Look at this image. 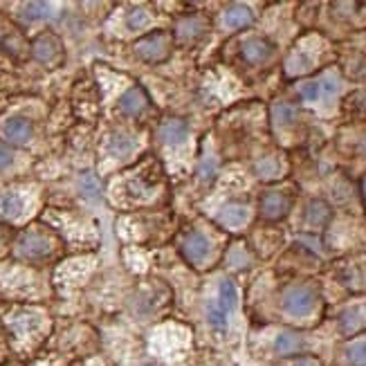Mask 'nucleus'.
Segmentation results:
<instances>
[{"mask_svg":"<svg viewBox=\"0 0 366 366\" xmlns=\"http://www.w3.org/2000/svg\"><path fill=\"white\" fill-rule=\"evenodd\" d=\"M317 306V292L312 286L297 283L283 292V310L290 317H308Z\"/></svg>","mask_w":366,"mask_h":366,"instance_id":"obj_1","label":"nucleus"},{"mask_svg":"<svg viewBox=\"0 0 366 366\" xmlns=\"http://www.w3.org/2000/svg\"><path fill=\"white\" fill-rule=\"evenodd\" d=\"M169 36L164 32H153L149 36H144V39H140L135 43V52L138 56H142L144 61H151V63H155V61H162L169 56Z\"/></svg>","mask_w":366,"mask_h":366,"instance_id":"obj_2","label":"nucleus"},{"mask_svg":"<svg viewBox=\"0 0 366 366\" xmlns=\"http://www.w3.org/2000/svg\"><path fill=\"white\" fill-rule=\"evenodd\" d=\"M182 254H185V259L191 265L202 267L212 254V243L207 240L200 231H191V234H187V238L182 240Z\"/></svg>","mask_w":366,"mask_h":366,"instance_id":"obj_3","label":"nucleus"},{"mask_svg":"<svg viewBox=\"0 0 366 366\" xmlns=\"http://www.w3.org/2000/svg\"><path fill=\"white\" fill-rule=\"evenodd\" d=\"M290 212V198L281 191H272L261 200V214L267 221H279Z\"/></svg>","mask_w":366,"mask_h":366,"instance_id":"obj_4","label":"nucleus"},{"mask_svg":"<svg viewBox=\"0 0 366 366\" xmlns=\"http://www.w3.org/2000/svg\"><path fill=\"white\" fill-rule=\"evenodd\" d=\"M272 52H274V47L270 45V41L259 39V36L248 39L245 45H243V59H245L248 63H252V66L265 63V61L272 56Z\"/></svg>","mask_w":366,"mask_h":366,"instance_id":"obj_5","label":"nucleus"},{"mask_svg":"<svg viewBox=\"0 0 366 366\" xmlns=\"http://www.w3.org/2000/svg\"><path fill=\"white\" fill-rule=\"evenodd\" d=\"M32 121L25 117H11L5 121L3 126V135L11 142V144H25L32 138Z\"/></svg>","mask_w":366,"mask_h":366,"instance_id":"obj_6","label":"nucleus"},{"mask_svg":"<svg viewBox=\"0 0 366 366\" xmlns=\"http://www.w3.org/2000/svg\"><path fill=\"white\" fill-rule=\"evenodd\" d=\"M32 52H34L36 59L41 61V63H52V61H56L59 54H61V43L52 34H41L39 39L34 41Z\"/></svg>","mask_w":366,"mask_h":366,"instance_id":"obj_7","label":"nucleus"},{"mask_svg":"<svg viewBox=\"0 0 366 366\" xmlns=\"http://www.w3.org/2000/svg\"><path fill=\"white\" fill-rule=\"evenodd\" d=\"M189 135V126L185 119H178V117H171L166 121H162L160 126V140L166 144H180L185 142Z\"/></svg>","mask_w":366,"mask_h":366,"instance_id":"obj_8","label":"nucleus"},{"mask_svg":"<svg viewBox=\"0 0 366 366\" xmlns=\"http://www.w3.org/2000/svg\"><path fill=\"white\" fill-rule=\"evenodd\" d=\"M149 106V99L142 88H130L124 97L119 99V111L128 115V117H138L140 113H144V108Z\"/></svg>","mask_w":366,"mask_h":366,"instance_id":"obj_9","label":"nucleus"},{"mask_svg":"<svg viewBox=\"0 0 366 366\" xmlns=\"http://www.w3.org/2000/svg\"><path fill=\"white\" fill-rule=\"evenodd\" d=\"M207 25H205V18L200 16H187V18H180L178 25H176V36L180 41H196L205 34Z\"/></svg>","mask_w":366,"mask_h":366,"instance_id":"obj_10","label":"nucleus"},{"mask_svg":"<svg viewBox=\"0 0 366 366\" xmlns=\"http://www.w3.org/2000/svg\"><path fill=\"white\" fill-rule=\"evenodd\" d=\"M252 20H254V14L245 5H231L223 16L225 28H229V30H243V28L252 25Z\"/></svg>","mask_w":366,"mask_h":366,"instance_id":"obj_11","label":"nucleus"},{"mask_svg":"<svg viewBox=\"0 0 366 366\" xmlns=\"http://www.w3.org/2000/svg\"><path fill=\"white\" fill-rule=\"evenodd\" d=\"M218 221L227 227H240L248 221V207L238 205V202H229L227 207H223V212L218 214Z\"/></svg>","mask_w":366,"mask_h":366,"instance_id":"obj_12","label":"nucleus"},{"mask_svg":"<svg viewBox=\"0 0 366 366\" xmlns=\"http://www.w3.org/2000/svg\"><path fill=\"white\" fill-rule=\"evenodd\" d=\"M303 348V339H301V335H297V333H290V331H286V333H281L276 337V341H274V350L279 353V355H283V358H288V355H297V353Z\"/></svg>","mask_w":366,"mask_h":366,"instance_id":"obj_13","label":"nucleus"},{"mask_svg":"<svg viewBox=\"0 0 366 366\" xmlns=\"http://www.w3.org/2000/svg\"><path fill=\"white\" fill-rule=\"evenodd\" d=\"M133 151H135V140L126 135V133H115L108 140V153L113 157H128Z\"/></svg>","mask_w":366,"mask_h":366,"instance_id":"obj_14","label":"nucleus"},{"mask_svg":"<svg viewBox=\"0 0 366 366\" xmlns=\"http://www.w3.org/2000/svg\"><path fill=\"white\" fill-rule=\"evenodd\" d=\"M20 252L28 256V259H41L47 252H50V243H47L43 236L39 234H30L23 238V245H20Z\"/></svg>","mask_w":366,"mask_h":366,"instance_id":"obj_15","label":"nucleus"},{"mask_svg":"<svg viewBox=\"0 0 366 366\" xmlns=\"http://www.w3.org/2000/svg\"><path fill=\"white\" fill-rule=\"evenodd\" d=\"M218 308H221L227 317L234 312L236 308V303H238V292H236V286L231 283V281H225L221 283V290H218Z\"/></svg>","mask_w":366,"mask_h":366,"instance_id":"obj_16","label":"nucleus"},{"mask_svg":"<svg viewBox=\"0 0 366 366\" xmlns=\"http://www.w3.org/2000/svg\"><path fill=\"white\" fill-rule=\"evenodd\" d=\"M306 221L312 227H319V225L328 223L331 221V207H328L324 200H312L306 209Z\"/></svg>","mask_w":366,"mask_h":366,"instance_id":"obj_17","label":"nucleus"},{"mask_svg":"<svg viewBox=\"0 0 366 366\" xmlns=\"http://www.w3.org/2000/svg\"><path fill=\"white\" fill-rule=\"evenodd\" d=\"M23 212V198L18 193H5L0 196V214L7 218H16Z\"/></svg>","mask_w":366,"mask_h":366,"instance_id":"obj_18","label":"nucleus"},{"mask_svg":"<svg viewBox=\"0 0 366 366\" xmlns=\"http://www.w3.org/2000/svg\"><path fill=\"white\" fill-rule=\"evenodd\" d=\"M272 117L276 124H281V126H290V124H295L297 121V108L295 106H290V104H274L272 106Z\"/></svg>","mask_w":366,"mask_h":366,"instance_id":"obj_19","label":"nucleus"},{"mask_svg":"<svg viewBox=\"0 0 366 366\" xmlns=\"http://www.w3.org/2000/svg\"><path fill=\"white\" fill-rule=\"evenodd\" d=\"M50 11H52V5H47V3H30L23 7V18H25L28 23H34V20H41V18H47L50 16Z\"/></svg>","mask_w":366,"mask_h":366,"instance_id":"obj_20","label":"nucleus"},{"mask_svg":"<svg viewBox=\"0 0 366 366\" xmlns=\"http://www.w3.org/2000/svg\"><path fill=\"white\" fill-rule=\"evenodd\" d=\"M207 322H209V326L216 333L227 331V315L218 308V303H209V308H207Z\"/></svg>","mask_w":366,"mask_h":366,"instance_id":"obj_21","label":"nucleus"},{"mask_svg":"<svg viewBox=\"0 0 366 366\" xmlns=\"http://www.w3.org/2000/svg\"><path fill=\"white\" fill-rule=\"evenodd\" d=\"M79 189L83 191V196L85 198H99V193H102V185H99V180H97L92 173H83L81 180H79Z\"/></svg>","mask_w":366,"mask_h":366,"instance_id":"obj_22","label":"nucleus"},{"mask_svg":"<svg viewBox=\"0 0 366 366\" xmlns=\"http://www.w3.org/2000/svg\"><path fill=\"white\" fill-rule=\"evenodd\" d=\"M346 358L353 366H366V339L353 341L346 348Z\"/></svg>","mask_w":366,"mask_h":366,"instance_id":"obj_23","label":"nucleus"},{"mask_svg":"<svg viewBox=\"0 0 366 366\" xmlns=\"http://www.w3.org/2000/svg\"><path fill=\"white\" fill-rule=\"evenodd\" d=\"M149 25V14H146V9L138 7V9H130L128 16H126V28L133 30V32H140Z\"/></svg>","mask_w":366,"mask_h":366,"instance_id":"obj_24","label":"nucleus"},{"mask_svg":"<svg viewBox=\"0 0 366 366\" xmlns=\"http://www.w3.org/2000/svg\"><path fill=\"white\" fill-rule=\"evenodd\" d=\"M299 97L303 102H319L322 99V85L319 81H306L299 85Z\"/></svg>","mask_w":366,"mask_h":366,"instance_id":"obj_25","label":"nucleus"},{"mask_svg":"<svg viewBox=\"0 0 366 366\" xmlns=\"http://www.w3.org/2000/svg\"><path fill=\"white\" fill-rule=\"evenodd\" d=\"M256 173H259V178H276L281 173V166H279V162L272 160V157H265V160L256 164Z\"/></svg>","mask_w":366,"mask_h":366,"instance_id":"obj_26","label":"nucleus"},{"mask_svg":"<svg viewBox=\"0 0 366 366\" xmlns=\"http://www.w3.org/2000/svg\"><path fill=\"white\" fill-rule=\"evenodd\" d=\"M234 267H243V265H248L250 263V254L243 250V248H236L234 254H229V259H227Z\"/></svg>","mask_w":366,"mask_h":366,"instance_id":"obj_27","label":"nucleus"},{"mask_svg":"<svg viewBox=\"0 0 366 366\" xmlns=\"http://www.w3.org/2000/svg\"><path fill=\"white\" fill-rule=\"evenodd\" d=\"M214 173H216V162H214V160H205L202 166H200V171H198V176H200L202 180H212Z\"/></svg>","mask_w":366,"mask_h":366,"instance_id":"obj_28","label":"nucleus"},{"mask_svg":"<svg viewBox=\"0 0 366 366\" xmlns=\"http://www.w3.org/2000/svg\"><path fill=\"white\" fill-rule=\"evenodd\" d=\"M9 164H11V153L5 149L3 144H0V171H5Z\"/></svg>","mask_w":366,"mask_h":366,"instance_id":"obj_29","label":"nucleus"},{"mask_svg":"<svg viewBox=\"0 0 366 366\" xmlns=\"http://www.w3.org/2000/svg\"><path fill=\"white\" fill-rule=\"evenodd\" d=\"M292 366H319V362L312 360V358H301V360H297Z\"/></svg>","mask_w":366,"mask_h":366,"instance_id":"obj_30","label":"nucleus"},{"mask_svg":"<svg viewBox=\"0 0 366 366\" xmlns=\"http://www.w3.org/2000/svg\"><path fill=\"white\" fill-rule=\"evenodd\" d=\"M142 366H160L157 362H146V364H142Z\"/></svg>","mask_w":366,"mask_h":366,"instance_id":"obj_31","label":"nucleus"},{"mask_svg":"<svg viewBox=\"0 0 366 366\" xmlns=\"http://www.w3.org/2000/svg\"><path fill=\"white\" fill-rule=\"evenodd\" d=\"M362 153L366 155V140H364V144H362Z\"/></svg>","mask_w":366,"mask_h":366,"instance_id":"obj_32","label":"nucleus"}]
</instances>
